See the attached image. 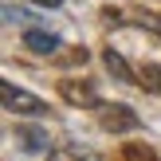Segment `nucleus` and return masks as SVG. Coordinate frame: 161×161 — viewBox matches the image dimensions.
Returning <instances> with one entry per match:
<instances>
[{
  "label": "nucleus",
  "instance_id": "f257e3e1",
  "mask_svg": "<svg viewBox=\"0 0 161 161\" xmlns=\"http://www.w3.org/2000/svg\"><path fill=\"white\" fill-rule=\"evenodd\" d=\"M0 102H4V110H12V114H47V110H51L43 98L28 94L24 86H16V83H4V86H0Z\"/></svg>",
  "mask_w": 161,
  "mask_h": 161
},
{
  "label": "nucleus",
  "instance_id": "f03ea898",
  "mask_svg": "<svg viewBox=\"0 0 161 161\" xmlns=\"http://www.w3.org/2000/svg\"><path fill=\"white\" fill-rule=\"evenodd\" d=\"M98 126L106 134H130L134 126H138V114H134L130 106H122V102H114V106H98Z\"/></svg>",
  "mask_w": 161,
  "mask_h": 161
},
{
  "label": "nucleus",
  "instance_id": "7ed1b4c3",
  "mask_svg": "<svg viewBox=\"0 0 161 161\" xmlns=\"http://www.w3.org/2000/svg\"><path fill=\"white\" fill-rule=\"evenodd\" d=\"M24 47H28V51H36V55H55L63 43H59V36H55V31L31 28V31H24Z\"/></svg>",
  "mask_w": 161,
  "mask_h": 161
},
{
  "label": "nucleus",
  "instance_id": "20e7f679",
  "mask_svg": "<svg viewBox=\"0 0 161 161\" xmlns=\"http://www.w3.org/2000/svg\"><path fill=\"white\" fill-rule=\"evenodd\" d=\"M63 98H67L71 106H91V110H98V106H102L91 83H63Z\"/></svg>",
  "mask_w": 161,
  "mask_h": 161
},
{
  "label": "nucleus",
  "instance_id": "39448f33",
  "mask_svg": "<svg viewBox=\"0 0 161 161\" xmlns=\"http://www.w3.org/2000/svg\"><path fill=\"white\" fill-rule=\"evenodd\" d=\"M47 161H98V153H94L91 146H83V142H67V146L51 149Z\"/></svg>",
  "mask_w": 161,
  "mask_h": 161
},
{
  "label": "nucleus",
  "instance_id": "423d86ee",
  "mask_svg": "<svg viewBox=\"0 0 161 161\" xmlns=\"http://www.w3.org/2000/svg\"><path fill=\"white\" fill-rule=\"evenodd\" d=\"M4 24H12V28H24V31L43 28V20H39L36 12H28V8H20V4H4Z\"/></svg>",
  "mask_w": 161,
  "mask_h": 161
},
{
  "label": "nucleus",
  "instance_id": "0eeeda50",
  "mask_svg": "<svg viewBox=\"0 0 161 161\" xmlns=\"http://www.w3.org/2000/svg\"><path fill=\"white\" fill-rule=\"evenodd\" d=\"M126 16H130L134 24H142L146 31H153V36L161 39V12H146V8H130Z\"/></svg>",
  "mask_w": 161,
  "mask_h": 161
},
{
  "label": "nucleus",
  "instance_id": "6e6552de",
  "mask_svg": "<svg viewBox=\"0 0 161 161\" xmlns=\"http://www.w3.org/2000/svg\"><path fill=\"white\" fill-rule=\"evenodd\" d=\"M20 142L31 149V153H43V149L51 146V142H47V134H43V130H36V126H20Z\"/></svg>",
  "mask_w": 161,
  "mask_h": 161
},
{
  "label": "nucleus",
  "instance_id": "1a4fd4ad",
  "mask_svg": "<svg viewBox=\"0 0 161 161\" xmlns=\"http://www.w3.org/2000/svg\"><path fill=\"white\" fill-rule=\"evenodd\" d=\"M102 59H106V71H110V75L118 79V83H134V75H130V67H126V59H122V55L114 51V47H110V51L102 55Z\"/></svg>",
  "mask_w": 161,
  "mask_h": 161
},
{
  "label": "nucleus",
  "instance_id": "9d476101",
  "mask_svg": "<svg viewBox=\"0 0 161 161\" xmlns=\"http://www.w3.org/2000/svg\"><path fill=\"white\" fill-rule=\"evenodd\" d=\"M142 83H146L153 94H161V67L157 63H146V67H142Z\"/></svg>",
  "mask_w": 161,
  "mask_h": 161
},
{
  "label": "nucleus",
  "instance_id": "9b49d317",
  "mask_svg": "<svg viewBox=\"0 0 161 161\" xmlns=\"http://www.w3.org/2000/svg\"><path fill=\"white\" fill-rule=\"evenodd\" d=\"M31 4H39V8H63V0H31Z\"/></svg>",
  "mask_w": 161,
  "mask_h": 161
}]
</instances>
